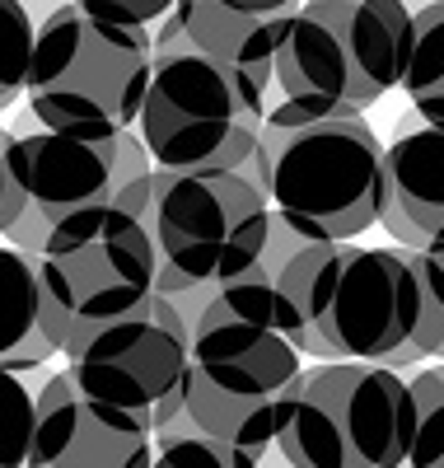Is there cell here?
Masks as SVG:
<instances>
[{"mask_svg":"<svg viewBox=\"0 0 444 468\" xmlns=\"http://www.w3.org/2000/svg\"><path fill=\"white\" fill-rule=\"evenodd\" d=\"M267 85L187 48L183 37L154 48V70L141 108V141L154 169L244 174L267 122Z\"/></svg>","mask_w":444,"mask_h":468,"instance_id":"cell-6","label":"cell"},{"mask_svg":"<svg viewBox=\"0 0 444 468\" xmlns=\"http://www.w3.org/2000/svg\"><path fill=\"white\" fill-rule=\"evenodd\" d=\"M379 225L397 249L444 253V132L402 127L384 145Z\"/></svg>","mask_w":444,"mask_h":468,"instance_id":"cell-13","label":"cell"},{"mask_svg":"<svg viewBox=\"0 0 444 468\" xmlns=\"http://www.w3.org/2000/svg\"><path fill=\"white\" fill-rule=\"evenodd\" d=\"M407 0H304L280 43L271 85L309 117H365L402 85Z\"/></svg>","mask_w":444,"mask_h":468,"instance_id":"cell-4","label":"cell"},{"mask_svg":"<svg viewBox=\"0 0 444 468\" xmlns=\"http://www.w3.org/2000/svg\"><path fill=\"white\" fill-rule=\"evenodd\" d=\"M150 70V33L103 24L66 0L37 24L24 99L48 132H136Z\"/></svg>","mask_w":444,"mask_h":468,"instance_id":"cell-7","label":"cell"},{"mask_svg":"<svg viewBox=\"0 0 444 468\" xmlns=\"http://www.w3.org/2000/svg\"><path fill=\"white\" fill-rule=\"evenodd\" d=\"M187 351L192 324L178 304L154 295L141 314L94 328L66 351V375L85 399L150 421V431H169L183 417L187 394Z\"/></svg>","mask_w":444,"mask_h":468,"instance_id":"cell-10","label":"cell"},{"mask_svg":"<svg viewBox=\"0 0 444 468\" xmlns=\"http://www.w3.org/2000/svg\"><path fill=\"white\" fill-rule=\"evenodd\" d=\"M154 468H262V463L244 450L192 431V421L178 417L169 431L154 436Z\"/></svg>","mask_w":444,"mask_h":468,"instance_id":"cell-18","label":"cell"},{"mask_svg":"<svg viewBox=\"0 0 444 468\" xmlns=\"http://www.w3.org/2000/svg\"><path fill=\"white\" fill-rule=\"evenodd\" d=\"M150 239L159 253L154 295L187 300L196 291H220L262 262L271 202L244 174L154 169Z\"/></svg>","mask_w":444,"mask_h":468,"instance_id":"cell-8","label":"cell"},{"mask_svg":"<svg viewBox=\"0 0 444 468\" xmlns=\"http://www.w3.org/2000/svg\"><path fill=\"white\" fill-rule=\"evenodd\" d=\"M37 309L43 295H37L33 258H24L15 244H0V370L33 375L57 356Z\"/></svg>","mask_w":444,"mask_h":468,"instance_id":"cell-15","label":"cell"},{"mask_svg":"<svg viewBox=\"0 0 444 468\" xmlns=\"http://www.w3.org/2000/svg\"><path fill=\"white\" fill-rule=\"evenodd\" d=\"M28 207V192L19 178V136L0 127V234H10Z\"/></svg>","mask_w":444,"mask_h":468,"instance_id":"cell-22","label":"cell"},{"mask_svg":"<svg viewBox=\"0 0 444 468\" xmlns=\"http://www.w3.org/2000/svg\"><path fill=\"white\" fill-rule=\"evenodd\" d=\"M300 351L280 328L276 282L262 267L211 295L192 324L183 417L192 431L267 463L300 394Z\"/></svg>","mask_w":444,"mask_h":468,"instance_id":"cell-2","label":"cell"},{"mask_svg":"<svg viewBox=\"0 0 444 468\" xmlns=\"http://www.w3.org/2000/svg\"><path fill=\"white\" fill-rule=\"evenodd\" d=\"M70 5H79L85 15L103 19V24H117V28H136V33H159L183 0H70Z\"/></svg>","mask_w":444,"mask_h":468,"instance_id":"cell-21","label":"cell"},{"mask_svg":"<svg viewBox=\"0 0 444 468\" xmlns=\"http://www.w3.org/2000/svg\"><path fill=\"white\" fill-rule=\"evenodd\" d=\"M407 388H412L407 468H444V366L412 370Z\"/></svg>","mask_w":444,"mask_h":468,"instance_id":"cell-17","label":"cell"},{"mask_svg":"<svg viewBox=\"0 0 444 468\" xmlns=\"http://www.w3.org/2000/svg\"><path fill=\"white\" fill-rule=\"evenodd\" d=\"M37 28L28 15V0H0V112L28 90Z\"/></svg>","mask_w":444,"mask_h":468,"instance_id":"cell-19","label":"cell"},{"mask_svg":"<svg viewBox=\"0 0 444 468\" xmlns=\"http://www.w3.org/2000/svg\"><path fill=\"white\" fill-rule=\"evenodd\" d=\"M402 90L426 127L444 132V0H430L412 15L407 61H402Z\"/></svg>","mask_w":444,"mask_h":468,"instance_id":"cell-16","label":"cell"},{"mask_svg":"<svg viewBox=\"0 0 444 468\" xmlns=\"http://www.w3.org/2000/svg\"><path fill=\"white\" fill-rule=\"evenodd\" d=\"M19 178L28 192L24 216L43 225L94 207H117L150 225L154 160L141 132H24Z\"/></svg>","mask_w":444,"mask_h":468,"instance_id":"cell-11","label":"cell"},{"mask_svg":"<svg viewBox=\"0 0 444 468\" xmlns=\"http://www.w3.org/2000/svg\"><path fill=\"white\" fill-rule=\"evenodd\" d=\"M291 19L295 15L248 19V15L216 10L206 0H183L178 15H174L187 48H196L201 57H211L229 70H244L262 85H271V75H276V57H280V43H286V33H291Z\"/></svg>","mask_w":444,"mask_h":468,"instance_id":"cell-14","label":"cell"},{"mask_svg":"<svg viewBox=\"0 0 444 468\" xmlns=\"http://www.w3.org/2000/svg\"><path fill=\"white\" fill-rule=\"evenodd\" d=\"M407 436V375L365 361H322L304 370L271 459L280 468H402Z\"/></svg>","mask_w":444,"mask_h":468,"instance_id":"cell-9","label":"cell"},{"mask_svg":"<svg viewBox=\"0 0 444 468\" xmlns=\"http://www.w3.org/2000/svg\"><path fill=\"white\" fill-rule=\"evenodd\" d=\"M28 258L43 295L37 319L61 356L94 328L132 319L154 300L159 253L150 225L117 207L75 211L48 225Z\"/></svg>","mask_w":444,"mask_h":468,"instance_id":"cell-5","label":"cell"},{"mask_svg":"<svg viewBox=\"0 0 444 468\" xmlns=\"http://www.w3.org/2000/svg\"><path fill=\"white\" fill-rule=\"evenodd\" d=\"M28 468H154V431L132 412L85 399L61 370L37 388Z\"/></svg>","mask_w":444,"mask_h":468,"instance_id":"cell-12","label":"cell"},{"mask_svg":"<svg viewBox=\"0 0 444 468\" xmlns=\"http://www.w3.org/2000/svg\"><path fill=\"white\" fill-rule=\"evenodd\" d=\"M216 10H229V15H248V19H271V15H295L300 5L295 0H206Z\"/></svg>","mask_w":444,"mask_h":468,"instance_id":"cell-23","label":"cell"},{"mask_svg":"<svg viewBox=\"0 0 444 468\" xmlns=\"http://www.w3.org/2000/svg\"><path fill=\"white\" fill-rule=\"evenodd\" d=\"M271 216L309 244H355L379 225L384 145L365 117H309L295 103H271L258 154L244 169Z\"/></svg>","mask_w":444,"mask_h":468,"instance_id":"cell-3","label":"cell"},{"mask_svg":"<svg viewBox=\"0 0 444 468\" xmlns=\"http://www.w3.org/2000/svg\"><path fill=\"white\" fill-rule=\"evenodd\" d=\"M37 394L28 375L0 370V468H28Z\"/></svg>","mask_w":444,"mask_h":468,"instance_id":"cell-20","label":"cell"},{"mask_svg":"<svg viewBox=\"0 0 444 468\" xmlns=\"http://www.w3.org/2000/svg\"><path fill=\"white\" fill-rule=\"evenodd\" d=\"M280 328L300 356L397 375L444 356V258L412 249L304 244L276 271Z\"/></svg>","mask_w":444,"mask_h":468,"instance_id":"cell-1","label":"cell"}]
</instances>
